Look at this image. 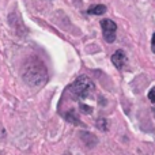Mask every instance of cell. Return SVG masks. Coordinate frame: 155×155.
Returning a JSON list of instances; mask_svg holds the SVG:
<instances>
[{
	"instance_id": "obj_1",
	"label": "cell",
	"mask_w": 155,
	"mask_h": 155,
	"mask_svg": "<svg viewBox=\"0 0 155 155\" xmlns=\"http://www.w3.org/2000/svg\"><path fill=\"white\" fill-rule=\"evenodd\" d=\"M23 79L27 84L38 87L44 82H46V68L38 59H31L26 65L23 71Z\"/></svg>"
},
{
	"instance_id": "obj_2",
	"label": "cell",
	"mask_w": 155,
	"mask_h": 155,
	"mask_svg": "<svg viewBox=\"0 0 155 155\" xmlns=\"http://www.w3.org/2000/svg\"><path fill=\"white\" fill-rule=\"evenodd\" d=\"M68 91L72 94L75 98H86L94 91L93 80L86 75H80L74 83L68 86Z\"/></svg>"
},
{
	"instance_id": "obj_4",
	"label": "cell",
	"mask_w": 155,
	"mask_h": 155,
	"mask_svg": "<svg viewBox=\"0 0 155 155\" xmlns=\"http://www.w3.org/2000/svg\"><path fill=\"white\" fill-rule=\"evenodd\" d=\"M112 63L114 64L116 68L121 70V68L125 65V63H127V56H125V53H124L123 51H116L114 53L112 54Z\"/></svg>"
},
{
	"instance_id": "obj_5",
	"label": "cell",
	"mask_w": 155,
	"mask_h": 155,
	"mask_svg": "<svg viewBox=\"0 0 155 155\" xmlns=\"http://www.w3.org/2000/svg\"><path fill=\"white\" fill-rule=\"evenodd\" d=\"M105 12H106V5H104V4L91 5L87 10V14H90V15H104Z\"/></svg>"
},
{
	"instance_id": "obj_3",
	"label": "cell",
	"mask_w": 155,
	"mask_h": 155,
	"mask_svg": "<svg viewBox=\"0 0 155 155\" xmlns=\"http://www.w3.org/2000/svg\"><path fill=\"white\" fill-rule=\"evenodd\" d=\"M102 27V34L106 42L112 44L116 40V31H117V25L112 21V19H102L101 21Z\"/></svg>"
},
{
	"instance_id": "obj_9",
	"label": "cell",
	"mask_w": 155,
	"mask_h": 155,
	"mask_svg": "<svg viewBox=\"0 0 155 155\" xmlns=\"http://www.w3.org/2000/svg\"><path fill=\"white\" fill-rule=\"evenodd\" d=\"M148 99H150L151 102H155V86L148 91Z\"/></svg>"
},
{
	"instance_id": "obj_10",
	"label": "cell",
	"mask_w": 155,
	"mask_h": 155,
	"mask_svg": "<svg viewBox=\"0 0 155 155\" xmlns=\"http://www.w3.org/2000/svg\"><path fill=\"white\" fill-rule=\"evenodd\" d=\"M151 51L155 53V33L153 34V38H151Z\"/></svg>"
},
{
	"instance_id": "obj_7",
	"label": "cell",
	"mask_w": 155,
	"mask_h": 155,
	"mask_svg": "<svg viewBox=\"0 0 155 155\" xmlns=\"http://www.w3.org/2000/svg\"><path fill=\"white\" fill-rule=\"evenodd\" d=\"M97 128L101 129V131H107L109 123H107L106 118H99V120H97Z\"/></svg>"
},
{
	"instance_id": "obj_8",
	"label": "cell",
	"mask_w": 155,
	"mask_h": 155,
	"mask_svg": "<svg viewBox=\"0 0 155 155\" xmlns=\"http://www.w3.org/2000/svg\"><path fill=\"white\" fill-rule=\"evenodd\" d=\"M79 107H80V112L84 113V114H90V113L93 112V107L88 106V105H86V104H80Z\"/></svg>"
},
{
	"instance_id": "obj_6",
	"label": "cell",
	"mask_w": 155,
	"mask_h": 155,
	"mask_svg": "<svg viewBox=\"0 0 155 155\" xmlns=\"http://www.w3.org/2000/svg\"><path fill=\"white\" fill-rule=\"evenodd\" d=\"M65 118H67V121H70V123H72L74 125H83L82 121L78 118V116L75 114L74 112H68L67 114H65Z\"/></svg>"
}]
</instances>
